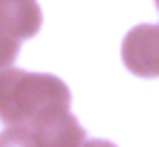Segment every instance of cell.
Here are the masks:
<instances>
[{
    "instance_id": "cell-8",
    "label": "cell",
    "mask_w": 159,
    "mask_h": 147,
    "mask_svg": "<svg viewBox=\"0 0 159 147\" xmlns=\"http://www.w3.org/2000/svg\"><path fill=\"white\" fill-rule=\"evenodd\" d=\"M154 2H157V7H159V0H154Z\"/></svg>"
},
{
    "instance_id": "cell-2",
    "label": "cell",
    "mask_w": 159,
    "mask_h": 147,
    "mask_svg": "<svg viewBox=\"0 0 159 147\" xmlns=\"http://www.w3.org/2000/svg\"><path fill=\"white\" fill-rule=\"evenodd\" d=\"M122 60L139 77H159V25H137L122 42Z\"/></svg>"
},
{
    "instance_id": "cell-1",
    "label": "cell",
    "mask_w": 159,
    "mask_h": 147,
    "mask_svg": "<svg viewBox=\"0 0 159 147\" xmlns=\"http://www.w3.org/2000/svg\"><path fill=\"white\" fill-rule=\"evenodd\" d=\"M62 110H70V90L60 77L0 67V120L5 125L32 127Z\"/></svg>"
},
{
    "instance_id": "cell-3",
    "label": "cell",
    "mask_w": 159,
    "mask_h": 147,
    "mask_svg": "<svg viewBox=\"0 0 159 147\" xmlns=\"http://www.w3.org/2000/svg\"><path fill=\"white\" fill-rule=\"evenodd\" d=\"M27 130L32 132L37 147H82L84 145V130L72 117L70 110L55 112Z\"/></svg>"
},
{
    "instance_id": "cell-7",
    "label": "cell",
    "mask_w": 159,
    "mask_h": 147,
    "mask_svg": "<svg viewBox=\"0 0 159 147\" xmlns=\"http://www.w3.org/2000/svg\"><path fill=\"white\" fill-rule=\"evenodd\" d=\"M82 147H114V145L107 142V140H89V142H84Z\"/></svg>"
},
{
    "instance_id": "cell-6",
    "label": "cell",
    "mask_w": 159,
    "mask_h": 147,
    "mask_svg": "<svg viewBox=\"0 0 159 147\" xmlns=\"http://www.w3.org/2000/svg\"><path fill=\"white\" fill-rule=\"evenodd\" d=\"M17 50H20V40H15L5 30H0V67H10Z\"/></svg>"
},
{
    "instance_id": "cell-5",
    "label": "cell",
    "mask_w": 159,
    "mask_h": 147,
    "mask_svg": "<svg viewBox=\"0 0 159 147\" xmlns=\"http://www.w3.org/2000/svg\"><path fill=\"white\" fill-rule=\"evenodd\" d=\"M0 147H37V142L25 125H7V130L0 132Z\"/></svg>"
},
{
    "instance_id": "cell-4",
    "label": "cell",
    "mask_w": 159,
    "mask_h": 147,
    "mask_svg": "<svg viewBox=\"0 0 159 147\" xmlns=\"http://www.w3.org/2000/svg\"><path fill=\"white\" fill-rule=\"evenodd\" d=\"M42 25V12L37 0H0V30L15 40L32 37Z\"/></svg>"
}]
</instances>
